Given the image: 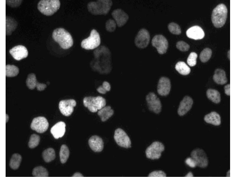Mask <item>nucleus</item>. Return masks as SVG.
Returning a JSON list of instances; mask_svg holds the SVG:
<instances>
[{"label":"nucleus","instance_id":"nucleus-23","mask_svg":"<svg viewBox=\"0 0 236 177\" xmlns=\"http://www.w3.org/2000/svg\"><path fill=\"white\" fill-rule=\"evenodd\" d=\"M213 79L216 83L220 85L225 84L227 81L225 71L220 68L215 70L213 76Z\"/></svg>","mask_w":236,"mask_h":177},{"label":"nucleus","instance_id":"nucleus-22","mask_svg":"<svg viewBox=\"0 0 236 177\" xmlns=\"http://www.w3.org/2000/svg\"><path fill=\"white\" fill-rule=\"evenodd\" d=\"M65 124L63 121L58 122L50 129V132L54 137L58 139L63 137L65 132Z\"/></svg>","mask_w":236,"mask_h":177},{"label":"nucleus","instance_id":"nucleus-28","mask_svg":"<svg viewBox=\"0 0 236 177\" xmlns=\"http://www.w3.org/2000/svg\"><path fill=\"white\" fill-rule=\"evenodd\" d=\"M42 156L45 162L49 163L55 158V150L53 148H51L46 149L43 152Z\"/></svg>","mask_w":236,"mask_h":177},{"label":"nucleus","instance_id":"nucleus-42","mask_svg":"<svg viewBox=\"0 0 236 177\" xmlns=\"http://www.w3.org/2000/svg\"><path fill=\"white\" fill-rule=\"evenodd\" d=\"M224 91L225 94L227 95H230V85L228 84L224 86Z\"/></svg>","mask_w":236,"mask_h":177},{"label":"nucleus","instance_id":"nucleus-29","mask_svg":"<svg viewBox=\"0 0 236 177\" xmlns=\"http://www.w3.org/2000/svg\"><path fill=\"white\" fill-rule=\"evenodd\" d=\"M21 160L22 156L20 154L17 153L14 154L10 160V167L13 170L17 169L19 166Z\"/></svg>","mask_w":236,"mask_h":177},{"label":"nucleus","instance_id":"nucleus-1","mask_svg":"<svg viewBox=\"0 0 236 177\" xmlns=\"http://www.w3.org/2000/svg\"><path fill=\"white\" fill-rule=\"evenodd\" d=\"M52 37L63 49H68L73 45V40L72 36L63 28H59L54 30L52 33Z\"/></svg>","mask_w":236,"mask_h":177},{"label":"nucleus","instance_id":"nucleus-43","mask_svg":"<svg viewBox=\"0 0 236 177\" xmlns=\"http://www.w3.org/2000/svg\"><path fill=\"white\" fill-rule=\"evenodd\" d=\"M73 177H83V175L81 173L78 172L75 173L72 176Z\"/></svg>","mask_w":236,"mask_h":177},{"label":"nucleus","instance_id":"nucleus-41","mask_svg":"<svg viewBox=\"0 0 236 177\" xmlns=\"http://www.w3.org/2000/svg\"><path fill=\"white\" fill-rule=\"evenodd\" d=\"M186 164L191 168H194L196 166V164L194 160L191 158H188L185 160Z\"/></svg>","mask_w":236,"mask_h":177},{"label":"nucleus","instance_id":"nucleus-16","mask_svg":"<svg viewBox=\"0 0 236 177\" xmlns=\"http://www.w3.org/2000/svg\"><path fill=\"white\" fill-rule=\"evenodd\" d=\"M171 88V83L168 78L163 77L159 80L157 86V92L162 96H166L169 94Z\"/></svg>","mask_w":236,"mask_h":177},{"label":"nucleus","instance_id":"nucleus-8","mask_svg":"<svg viewBox=\"0 0 236 177\" xmlns=\"http://www.w3.org/2000/svg\"><path fill=\"white\" fill-rule=\"evenodd\" d=\"M114 138L117 143L121 147L129 148L131 147V142L129 137L121 128H118L115 130Z\"/></svg>","mask_w":236,"mask_h":177},{"label":"nucleus","instance_id":"nucleus-5","mask_svg":"<svg viewBox=\"0 0 236 177\" xmlns=\"http://www.w3.org/2000/svg\"><path fill=\"white\" fill-rule=\"evenodd\" d=\"M83 103L84 106L93 113L96 112L106 104L105 99L101 96L86 97L83 99Z\"/></svg>","mask_w":236,"mask_h":177},{"label":"nucleus","instance_id":"nucleus-3","mask_svg":"<svg viewBox=\"0 0 236 177\" xmlns=\"http://www.w3.org/2000/svg\"><path fill=\"white\" fill-rule=\"evenodd\" d=\"M227 9L223 4L217 5L213 10L211 16L212 23L217 28H219L225 24L227 18Z\"/></svg>","mask_w":236,"mask_h":177},{"label":"nucleus","instance_id":"nucleus-33","mask_svg":"<svg viewBox=\"0 0 236 177\" xmlns=\"http://www.w3.org/2000/svg\"><path fill=\"white\" fill-rule=\"evenodd\" d=\"M212 54V50L209 48L204 49L201 52L199 58L201 62L205 63L208 61L210 58Z\"/></svg>","mask_w":236,"mask_h":177},{"label":"nucleus","instance_id":"nucleus-7","mask_svg":"<svg viewBox=\"0 0 236 177\" xmlns=\"http://www.w3.org/2000/svg\"><path fill=\"white\" fill-rule=\"evenodd\" d=\"M165 150L164 145L158 141L153 142L147 148L146 155L147 158L151 160L159 159L162 152Z\"/></svg>","mask_w":236,"mask_h":177},{"label":"nucleus","instance_id":"nucleus-20","mask_svg":"<svg viewBox=\"0 0 236 177\" xmlns=\"http://www.w3.org/2000/svg\"><path fill=\"white\" fill-rule=\"evenodd\" d=\"M193 103L192 99L188 96H185L181 101L178 109V114L183 116L191 108Z\"/></svg>","mask_w":236,"mask_h":177},{"label":"nucleus","instance_id":"nucleus-14","mask_svg":"<svg viewBox=\"0 0 236 177\" xmlns=\"http://www.w3.org/2000/svg\"><path fill=\"white\" fill-rule=\"evenodd\" d=\"M76 105V101L73 99L60 101L59 104V108L61 113L64 115L69 116L74 111V107Z\"/></svg>","mask_w":236,"mask_h":177},{"label":"nucleus","instance_id":"nucleus-25","mask_svg":"<svg viewBox=\"0 0 236 177\" xmlns=\"http://www.w3.org/2000/svg\"><path fill=\"white\" fill-rule=\"evenodd\" d=\"M114 111L110 106L103 107L98 112V115L100 117L103 122L107 120L113 114Z\"/></svg>","mask_w":236,"mask_h":177},{"label":"nucleus","instance_id":"nucleus-31","mask_svg":"<svg viewBox=\"0 0 236 177\" xmlns=\"http://www.w3.org/2000/svg\"><path fill=\"white\" fill-rule=\"evenodd\" d=\"M19 72V68L14 65H7L6 66V76L8 77L17 76Z\"/></svg>","mask_w":236,"mask_h":177},{"label":"nucleus","instance_id":"nucleus-6","mask_svg":"<svg viewBox=\"0 0 236 177\" xmlns=\"http://www.w3.org/2000/svg\"><path fill=\"white\" fill-rule=\"evenodd\" d=\"M101 43L100 35L95 29L91 32L89 36L82 40L81 43L82 47L87 50H93L98 47Z\"/></svg>","mask_w":236,"mask_h":177},{"label":"nucleus","instance_id":"nucleus-12","mask_svg":"<svg viewBox=\"0 0 236 177\" xmlns=\"http://www.w3.org/2000/svg\"><path fill=\"white\" fill-rule=\"evenodd\" d=\"M150 39L149 32L146 29H141L137 33L135 39V45L140 48H146L148 45Z\"/></svg>","mask_w":236,"mask_h":177},{"label":"nucleus","instance_id":"nucleus-11","mask_svg":"<svg viewBox=\"0 0 236 177\" xmlns=\"http://www.w3.org/2000/svg\"><path fill=\"white\" fill-rule=\"evenodd\" d=\"M146 101L148 109L156 114H159L161 110V104L159 98L153 92H150L146 96Z\"/></svg>","mask_w":236,"mask_h":177},{"label":"nucleus","instance_id":"nucleus-21","mask_svg":"<svg viewBox=\"0 0 236 177\" xmlns=\"http://www.w3.org/2000/svg\"><path fill=\"white\" fill-rule=\"evenodd\" d=\"M91 148L94 152H99L104 148V142L102 138L97 135L92 136L88 141Z\"/></svg>","mask_w":236,"mask_h":177},{"label":"nucleus","instance_id":"nucleus-26","mask_svg":"<svg viewBox=\"0 0 236 177\" xmlns=\"http://www.w3.org/2000/svg\"><path fill=\"white\" fill-rule=\"evenodd\" d=\"M207 98L212 101L216 104L219 103L221 101L220 95L217 90L212 89H209L206 92Z\"/></svg>","mask_w":236,"mask_h":177},{"label":"nucleus","instance_id":"nucleus-9","mask_svg":"<svg viewBox=\"0 0 236 177\" xmlns=\"http://www.w3.org/2000/svg\"><path fill=\"white\" fill-rule=\"evenodd\" d=\"M191 155L197 166L202 168L207 167L208 159L206 154L203 149L199 148L194 149L191 152Z\"/></svg>","mask_w":236,"mask_h":177},{"label":"nucleus","instance_id":"nucleus-34","mask_svg":"<svg viewBox=\"0 0 236 177\" xmlns=\"http://www.w3.org/2000/svg\"><path fill=\"white\" fill-rule=\"evenodd\" d=\"M40 140V136L37 134H33L30 137L28 142V146L31 148H33L38 146Z\"/></svg>","mask_w":236,"mask_h":177},{"label":"nucleus","instance_id":"nucleus-4","mask_svg":"<svg viewBox=\"0 0 236 177\" xmlns=\"http://www.w3.org/2000/svg\"><path fill=\"white\" fill-rule=\"evenodd\" d=\"M59 0H41L37 4V9L43 14L49 16L53 14L60 7Z\"/></svg>","mask_w":236,"mask_h":177},{"label":"nucleus","instance_id":"nucleus-44","mask_svg":"<svg viewBox=\"0 0 236 177\" xmlns=\"http://www.w3.org/2000/svg\"><path fill=\"white\" fill-rule=\"evenodd\" d=\"M186 176H193V175L191 172H189L186 175Z\"/></svg>","mask_w":236,"mask_h":177},{"label":"nucleus","instance_id":"nucleus-46","mask_svg":"<svg viewBox=\"0 0 236 177\" xmlns=\"http://www.w3.org/2000/svg\"><path fill=\"white\" fill-rule=\"evenodd\" d=\"M9 117L8 115L6 114V123L7 122L8 120H9Z\"/></svg>","mask_w":236,"mask_h":177},{"label":"nucleus","instance_id":"nucleus-19","mask_svg":"<svg viewBox=\"0 0 236 177\" xmlns=\"http://www.w3.org/2000/svg\"><path fill=\"white\" fill-rule=\"evenodd\" d=\"M26 83L28 88L31 90L34 89L36 87L38 90L42 91L44 90L47 87L46 84L38 82L36 76L33 73H30L28 75Z\"/></svg>","mask_w":236,"mask_h":177},{"label":"nucleus","instance_id":"nucleus-45","mask_svg":"<svg viewBox=\"0 0 236 177\" xmlns=\"http://www.w3.org/2000/svg\"><path fill=\"white\" fill-rule=\"evenodd\" d=\"M227 56L228 59L230 60V50H229L227 52Z\"/></svg>","mask_w":236,"mask_h":177},{"label":"nucleus","instance_id":"nucleus-27","mask_svg":"<svg viewBox=\"0 0 236 177\" xmlns=\"http://www.w3.org/2000/svg\"><path fill=\"white\" fill-rule=\"evenodd\" d=\"M175 68L180 74L183 75L189 74L191 71L190 67L184 62L182 61L176 63Z\"/></svg>","mask_w":236,"mask_h":177},{"label":"nucleus","instance_id":"nucleus-40","mask_svg":"<svg viewBox=\"0 0 236 177\" xmlns=\"http://www.w3.org/2000/svg\"><path fill=\"white\" fill-rule=\"evenodd\" d=\"M166 173L162 171H154L151 172L148 175L151 177H164L166 176Z\"/></svg>","mask_w":236,"mask_h":177},{"label":"nucleus","instance_id":"nucleus-10","mask_svg":"<svg viewBox=\"0 0 236 177\" xmlns=\"http://www.w3.org/2000/svg\"><path fill=\"white\" fill-rule=\"evenodd\" d=\"M152 46L155 47L160 54L166 53L168 48V43L166 38L160 34L155 35L152 40Z\"/></svg>","mask_w":236,"mask_h":177},{"label":"nucleus","instance_id":"nucleus-39","mask_svg":"<svg viewBox=\"0 0 236 177\" xmlns=\"http://www.w3.org/2000/svg\"><path fill=\"white\" fill-rule=\"evenodd\" d=\"M176 47L178 49L182 52L188 51L190 47L188 43L183 41H178L176 44Z\"/></svg>","mask_w":236,"mask_h":177},{"label":"nucleus","instance_id":"nucleus-24","mask_svg":"<svg viewBox=\"0 0 236 177\" xmlns=\"http://www.w3.org/2000/svg\"><path fill=\"white\" fill-rule=\"evenodd\" d=\"M206 122L215 126H219L221 124L220 115L215 112H212L206 115L204 117Z\"/></svg>","mask_w":236,"mask_h":177},{"label":"nucleus","instance_id":"nucleus-38","mask_svg":"<svg viewBox=\"0 0 236 177\" xmlns=\"http://www.w3.org/2000/svg\"><path fill=\"white\" fill-rule=\"evenodd\" d=\"M116 28V22L114 20L110 19L107 21L105 24V28L107 31L113 32L115 30Z\"/></svg>","mask_w":236,"mask_h":177},{"label":"nucleus","instance_id":"nucleus-32","mask_svg":"<svg viewBox=\"0 0 236 177\" xmlns=\"http://www.w3.org/2000/svg\"><path fill=\"white\" fill-rule=\"evenodd\" d=\"M32 174L34 176L47 177L48 176V173L45 168L39 166H37L33 169Z\"/></svg>","mask_w":236,"mask_h":177},{"label":"nucleus","instance_id":"nucleus-37","mask_svg":"<svg viewBox=\"0 0 236 177\" xmlns=\"http://www.w3.org/2000/svg\"><path fill=\"white\" fill-rule=\"evenodd\" d=\"M111 86L109 83L106 81H104L101 86L97 88V91L99 93L105 94L106 92L110 91Z\"/></svg>","mask_w":236,"mask_h":177},{"label":"nucleus","instance_id":"nucleus-13","mask_svg":"<svg viewBox=\"0 0 236 177\" xmlns=\"http://www.w3.org/2000/svg\"><path fill=\"white\" fill-rule=\"evenodd\" d=\"M49 124L47 119L44 117H38L33 119L31 124V128L37 132H44L48 129Z\"/></svg>","mask_w":236,"mask_h":177},{"label":"nucleus","instance_id":"nucleus-35","mask_svg":"<svg viewBox=\"0 0 236 177\" xmlns=\"http://www.w3.org/2000/svg\"><path fill=\"white\" fill-rule=\"evenodd\" d=\"M168 28L169 31L173 34L179 35L181 33V30L180 26L175 23H170L168 24Z\"/></svg>","mask_w":236,"mask_h":177},{"label":"nucleus","instance_id":"nucleus-2","mask_svg":"<svg viewBox=\"0 0 236 177\" xmlns=\"http://www.w3.org/2000/svg\"><path fill=\"white\" fill-rule=\"evenodd\" d=\"M110 0H99L89 2L87 7L88 12L95 15H105L109 12L112 5Z\"/></svg>","mask_w":236,"mask_h":177},{"label":"nucleus","instance_id":"nucleus-15","mask_svg":"<svg viewBox=\"0 0 236 177\" xmlns=\"http://www.w3.org/2000/svg\"><path fill=\"white\" fill-rule=\"evenodd\" d=\"M9 53L16 60H20L27 57L28 52L26 47L22 45L16 46L9 50Z\"/></svg>","mask_w":236,"mask_h":177},{"label":"nucleus","instance_id":"nucleus-17","mask_svg":"<svg viewBox=\"0 0 236 177\" xmlns=\"http://www.w3.org/2000/svg\"><path fill=\"white\" fill-rule=\"evenodd\" d=\"M112 14L117 25L119 27L124 26L129 19V16L127 14L121 9L114 10Z\"/></svg>","mask_w":236,"mask_h":177},{"label":"nucleus","instance_id":"nucleus-18","mask_svg":"<svg viewBox=\"0 0 236 177\" xmlns=\"http://www.w3.org/2000/svg\"><path fill=\"white\" fill-rule=\"evenodd\" d=\"M186 33L188 37L195 40L201 39L205 36L203 29L198 25L194 26L189 28Z\"/></svg>","mask_w":236,"mask_h":177},{"label":"nucleus","instance_id":"nucleus-30","mask_svg":"<svg viewBox=\"0 0 236 177\" xmlns=\"http://www.w3.org/2000/svg\"><path fill=\"white\" fill-rule=\"evenodd\" d=\"M70 154V151L68 147L65 145H62L60 151V157L61 163H65L67 161Z\"/></svg>","mask_w":236,"mask_h":177},{"label":"nucleus","instance_id":"nucleus-36","mask_svg":"<svg viewBox=\"0 0 236 177\" xmlns=\"http://www.w3.org/2000/svg\"><path fill=\"white\" fill-rule=\"evenodd\" d=\"M197 54L194 52H192L189 55L187 60V62L190 66L193 67L196 64Z\"/></svg>","mask_w":236,"mask_h":177}]
</instances>
